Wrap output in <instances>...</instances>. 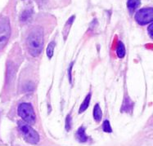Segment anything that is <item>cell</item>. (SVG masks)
<instances>
[{
	"label": "cell",
	"mask_w": 153,
	"mask_h": 146,
	"mask_svg": "<svg viewBox=\"0 0 153 146\" xmlns=\"http://www.w3.org/2000/svg\"><path fill=\"white\" fill-rule=\"evenodd\" d=\"M26 46L32 56H39L44 47V31L39 26L34 27L29 33L26 38Z\"/></svg>",
	"instance_id": "obj_1"
},
{
	"label": "cell",
	"mask_w": 153,
	"mask_h": 146,
	"mask_svg": "<svg viewBox=\"0 0 153 146\" xmlns=\"http://www.w3.org/2000/svg\"><path fill=\"white\" fill-rule=\"evenodd\" d=\"M18 130L24 140L30 144H37L39 140V136L36 131L24 121L18 122Z\"/></svg>",
	"instance_id": "obj_2"
},
{
	"label": "cell",
	"mask_w": 153,
	"mask_h": 146,
	"mask_svg": "<svg viewBox=\"0 0 153 146\" xmlns=\"http://www.w3.org/2000/svg\"><path fill=\"white\" fill-rule=\"evenodd\" d=\"M19 116L23 119V121L29 124H34L36 121V115L34 111V109L30 104L29 103H22L18 106Z\"/></svg>",
	"instance_id": "obj_3"
},
{
	"label": "cell",
	"mask_w": 153,
	"mask_h": 146,
	"mask_svg": "<svg viewBox=\"0 0 153 146\" xmlns=\"http://www.w3.org/2000/svg\"><path fill=\"white\" fill-rule=\"evenodd\" d=\"M11 34V26L7 17L0 18V50L3 49L7 44Z\"/></svg>",
	"instance_id": "obj_4"
},
{
	"label": "cell",
	"mask_w": 153,
	"mask_h": 146,
	"mask_svg": "<svg viewBox=\"0 0 153 146\" xmlns=\"http://www.w3.org/2000/svg\"><path fill=\"white\" fill-rule=\"evenodd\" d=\"M135 20L141 25L152 23L153 21V9L152 7H145L137 11L135 15Z\"/></svg>",
	"instance_id": "obj_5"
},
{
	"label": "cell",
	"mask_w": 153,
	"mask_h": 146,
	"mask_svg": "<svg viewBox=\"0 0 153 146\" xmlns=\"http://www.w3.org/2000/svg\"><path fill=\"white\" fill-rule=\"evenodd\" d=\"M75 16H72L71 18L69 19L68 21H66V23L64 25V28H63L62 30V34H63V38H64V40H66V38L68 36L69 32H70V29L71 27L72 24H73V22L75 21Z\"/></svg>",
	"instance_id": "obj_6"
},
{
	"label": "cell",
	"mask_w": 153,
	"mask_h": 146,
	"mask_svg": "<svg viewBox=\"0 0 153 146\" xmlns=\"http://www.w3.org/2000/svg\"><path fill=\"white\" fill-rule=\"evenodd\" d=\"M76 138L80 142H86L87 141L88 136L85 134V127H81V128H79V130L77 131V133H76Z\"/></svg>",
	"instance_id": "obj_7"
},
{
	"label": "cell",
	"mask_w": 153,
	"mask_h": 146,
	"mask_svg": "<svg viewBox=\"0 0 153 146\" xmlns=\"http://www.w3.org/2000/svg\"><path fill=\"white\" fill-rule=\"evenodd\" d=\"M140 0H128L127 2V7L130 13H134L138 7L140 6Z\"/></svg>",
	"instance_id": "obj_8"
},
{
	"label": "cell",
	"mask_w": 153,
	"mask_h": 146,
	"mask_svg": "<svg viewBox=\"0 0 153 146\" xmlns=\"http://www.w3.org/2000/svg\"><path fill=\"white\" fill-rule=\"evenodd\" d=\"M102 117V109H101L100 106L98 104H96L94 106V118L97 122H100Z\"/></svg>",
	"instance_id": "obj_9"
},
{
	"label": "cell",
	"mask_w": 153,
	"mask_h": 146,
	"mask_svg": "<svg viewBox=\"0 0 153 146\" xmlns=\"http://www.w3.org/2000/svg\"><path fill=\"white\" fill-rule=\"evenodd\" d=\"M116 54L120 58H123L125 56V47L124 44L120 41L116 47Z\"/></svg>",
	"instance_id": "obj_10"
},
{
	"label": "cell",
	"mask_w": 153,
	"mask_h": 146,
	"mask_svg": "<svg viewBox=\"0 0 153 146\" xmlns=\"http://www.w3.org/2000/svg\"><path fill=\"white\" fill-rule=\"evenodd\" d=\"M90 100H91V94H88L87 97H85L84 102L82 103L81 105H80V108H79V114L85 112V110L88 109V105H89V103H90Z\"/></svg>",
	"instance_id": "obj_11"
},
{
	"label": "cell",
	"mask_w": 153,
	"mask_h": 146,
	"mask_svg": "<svg viewBox=\"0 0 153 146\" xmlns=\"http://www.w3.org/2000/svg\"><path fill=\"white\" fill-rule=\"evenodd\" d=\"M54 47H55V43L53 41V42H51L50 44H48V46L47 47V56L48 58H52L53 57Z\"/></svg>",
	"instance_id": "obj_12"
},
{
	"label": "cell",
	"mask_w": 153,
	"mask_h": 146,
	"mask_svg": "<svg viewBox=\"0 0 153 146\" xmlns=\"http://www.w3.org/2000/svg\"><path fill=\"white\" fill-rule=\"evenodd\" d=\"M102 129L105 132H107V133H111L112 132V129H111L110 122L108 120H105V121L103 122Z\"/></svg>",
	"instance_id": "obj_13"
},
{
	"label": "cell",
	"mask_w": 153,
	"mask_h": 146,
	"mask_svg": "<svg viewBox=\"0 0 153 146\" xmlns=\"http://www.w3.org/2000/svg\"><path fill=\"white\" fill-rule=\"evenodd\" d=\"M71 115H68L66 120V131L71 130Z\"/></svg>",
	"instance_id": "obj_14"
},
{
	"label": "cell",
	"mask_w": 153,
	"mask_h": 146,
	"mask_svg": "<svg viewBox=\"0 0 153 146\" xmlns=\"http://www.w3.org/2000/svg\"><path fill=\"white\" fill-rule=\"evenodd\" d=\"M29 16H30V14H29L28 11H25L24 13H22V17H21V20H22V21L25 22L27 19L29 18Z\"/></svg>",
	"instance_id": "obj_15"
},
{
	"label": "cell",
	"mask_w": 153,
	"mask_h": 146,
	"mask_svg": "<svg viewBox=\"0 0 153 146\" xmlns=\"http://www.w3.org/2000/svg\"><path fill=\"white\" fill-rule=\"evenodd\" d=\"M152 28H153V25L151 23V25L148 26V34H149L151 38H152Z\"/></svg>",
	"instance_id": "obj_16"
}]
</instances>
